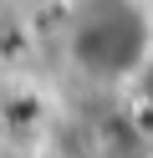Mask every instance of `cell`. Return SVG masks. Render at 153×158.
I'll return each instance as SVG.
<instances>
[{
	"label": "cell",
	"instance_id": "obj_1",
	"mask_svg": "<svg viewBox=\"0 0 153 158\" xmlns=\"http://www.w3.org/2000/svg\"><path fill=\"white\" fill-rule=\"evenodd\" d=\"M61 56L97 87H128L153 72V0H66Z\"/></svg>",
	"mask_w": 153,
	"mask_h": 158
},
{
	"label": "cell",
	"instance_id": "obj_2",
	"mask_svg": "<svg viewBox=\"0 0 153 158\" xmlns=\"http://www.w3.org/2000/svg\"><path fill=\"white\" fill-rule=\"evenodd\" d=\"M61 158H153V133L148 123L112 107H92V112L71 117L56 138Z\"/></svg>",
	"mask_w": 153,
	"mask_h": 158
},
{
	"label": "cell",
	"instance_id": "obj_3",
	"mask_svg": "<svg viewBox=\"0 0 153 158\" xmlns=\"http://www.w3.org/2000/svg\"><path fill=\"white\" fill-rule=\"evenodd\" d=\"M138 87H143V102H148V117H153V72H148V77H143V82H138Z\"/></svg>",
	"mask_w": 153,
	"mask_h": 158
}]
</instances>
